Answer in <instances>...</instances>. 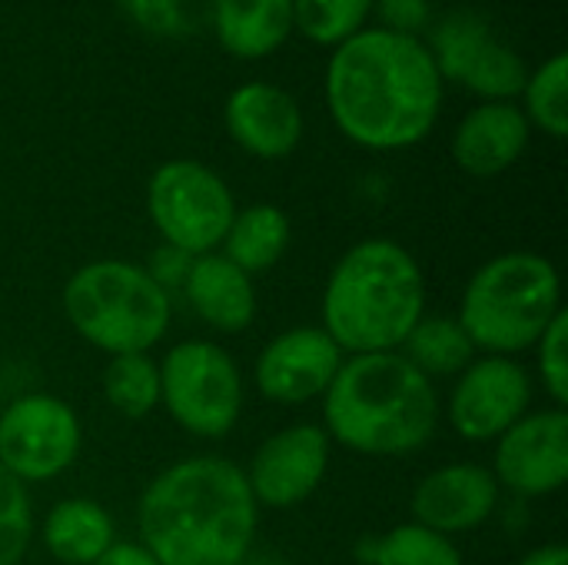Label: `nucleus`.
I'll use <instances>...</instances> for the list:
<instances>
[{
    "label": "nucleus",
    "mask_w": 568,
    "mask_h": 565,
    "mask_svg": "<svg viewBox=\"0 0 568 565\" xmlns=\"http://www.w3.org/2000/svg\"><path fill=\"white\" fill-rule=\"evenodd\" d=\"M326 103L356 147L406 150L429 137L443 110V77L423 40L363 27L333 47Z\"/></svg>",
    "instance_id": "obj_1"
},
{
    "label": "nucleus",
    "mask_w": 568,
    "mask_h": 565,
    "mask_svg": "<svg viewBox=\"0 0 568 565\" xmlns=\"http://www.w3.org/2000/svg\"><path fill=\"white\" fill-rule=\"evenodd\" d=\"M140 546L160 565H243L256 536L246 473L220 456L163 470L140 496Z\"/></svg>",
    "instance_id": "obj_2"
},
{
    "label": "nucleus",
    "mask_w": 568,
    "mask_h": 565,
    "mask_svg": "<svg viewBox=\"0 0 568 565\" xmlns=\"http://www.w3.org/2000/svg\"><path fill=\"white\" fill-rule=\"evenodd\" d=\"M326 436L363 456H409L439 426V396L403 353H363L323 393Z\"/></svg>",
    "instance_id": "obj_3"
},
{
    "label": "nucleus",
    "mask_w": 568,
    "mask_h": 565,
    "mask_svg": "<svg viewBox=\"0 0 568 565\" xmlns=\"http://www.w3.org/2000/svg\"><path fill=\"white\" fill-rule=\"evenodd\" d=\"M426 316V280L396 240H363L343 253L323 290V330L353 356L396 353Z\"/></svg>",
    "instance_id": "obj_4"
},
{
    "label": "nucleus",
    "mask_w": 568,
    "mask_h": 565,
    "mask_svg": "<svg viewBox=\"0 0 568 565\" xmlns=\"http://www.w3.org/2000/svg\"><path fill=\"white\" fill-rule=\"evenodd\" d=\"M559 313L562 290L552 260L516 250L473 273L456 320L476 350H486L489 356H519L542 340Z\"/></svg>",
    "instance_id": "obj_5"
},
{
    "label": "nucleus",
    "mask_w": 568,
    "mask_h": 565,
    "mask_svg": "<svg viewBox=\"0 0 568 565\" xmlns=\"http://www.w3.org/2000/svg\"><path fill=\"white\" fill-rule=\"evenodd\" d=\"M70 326L110 356L153 350L170 326V293L150 270L126 260H93L63 290Z\"/></svg>",
    "instance_id": "obj_6"
},
{
    "label": "nucleus",
    "mask_w": 568,
    "mask_h": 565,
    "mask_svg": "<svg viewBox=\"0 0 568 565\" xmlns=\"http://www.w3.org/2000/svg\"><path fill=\"white\" fill-rule=\"evenodd\" d=\"M160 403L186 433L223 440L243 413L236 360L210 340L176 343L160 363Z\"/></svg>",
    "instance_id": "obj_7"
},
{
    "label": "nucleus",
    "mask_w": 568,
    "mask_h": 565,
    "mask_svg": "<svg viewBox=\"0 0 568 565\" xmlns=\"http://www.w3.org/2000/svg\"><path fill=\"white\" fill-rule=\"evenodd\" d=\"M146 210L166 246L190 256L213 253L236 216L223 176L196 160H170L156 167L146 186Z\"/></svg>",
    "instance_id": "obj_8"
},
{
    "label": "nucleus",
    "mask_w": 568,
    "mask_h": 565,
    "mask_svg": "<svg viewBox=\"0 0 568 565\" xmlns=\"http://www.w3.org/2000/svg\"><path fill=\"white\" fill-rule=\"evenodd\" d=\"M77 453L80 420L63 400L30 393L0 413V466L23 486L57 480L73 466Z\"/></svg>",
    "instance_id": "obj_9"
},
{
    "label": "nucleus",
    "mask_w": 568,
    "mask_h": 565,
    "mask_svg": "<svg viewBox=\"0 0 568 565\" xmlns=\"http://www.w3.org/2000/svg\"><path fill=\"white\" fill-rule=\"evenodd\" d=\"M436 70L443 80H456L476 97L489 100H513L526 87V60L503 43L493 27L476 13H449L433 30L429 47Z\"/></svg>",
    "instance_id": "obj_10"
},
{
    "label": "nucleus",
    "mask_w": 568,
    "mask_h": 565,
    "mask_svg": "<svg viewBox=\"0 0 568 565\" xmlns=\"http://www.w3.org/2000/svg\"><path fill=\"white\" fill-rule=\"evenodd\" d=\"M532 403V380L523 363L513 356H483L473 360L453 396H449V423L469 443L499 440L509 426H516Z\"/></svg>",
    "instance_id": "obj_11"
},
{
    "label": "nucleus",
    "mask_w": 568,
    "mask_h": 565,
    "mask_svg": "<svg viewBox=\"0 0 568 565\" xmlns=\"http://www.w3.org/2000/svg\"><path fill=\"white\" fill-rule=\"evenodd\" d=\"M329 470V436L313 423H296L273 433L250 463L246 483L256 503L293 509L310 500Z\"/></svg>",
    "instance_id": "obj_12"
},
{
    "label": "nucleus",
    "mask_w": 568,
    "mask_h": 565,
    "mask_svg": "<svg viewBox=\"0 0 568 565\" xmlns=\"http://www.w3.org/2000/svg\"><path fill=\"white\" fill-rule=\"evenodd\" d=\"M343 366V350L323 326H296L270 340L256 360V390L280 406H303L320 400Z\"/></svg>",
    "instance_id": "obj_13"
},
{
    "label": "nucleus",
    "mask_w": 568,
    "mask_h": 565,
    "mask_svg": "<svg viewBox=\"0 0 568 565\" xmlns=\"http://www.w3.org/2000/svg\"><path fill=\"white\" fill-rule=\"evenodd\" d=\"M496 483L519 496L559 493L568 480V416L566 410L526 413L499 436Z\"/></svg>",
    "instance_id": "obj_14"
},
{
    "label": "nucleus",
    "mask_w": 568,
    "mask_h": 565,
    "mask_svg": "<svg viewBox=\"0 0 568 565\" xmlns=\"http://www.w3.org/2000/svg\"><path fill=\"white\" fill-rule=\"evenodd\" d=\"M499 503V483L486 466L453 463L429 473L413 493V516L419 526L456 536L483 526Z\"/></svg>",
    "instance_id": "obj_15"
},
{
    "label": "nucleus",
    "mask_w": 568,
    "mask_h": 565,
    "mask_svg": "<svg viewBox=\"0 0 568 565\" xmlns=\"http://www.w3.org/2000/svg\"><path fill=\"white\" fill-rule=\"evenodd\" d=\"M223 120L230 137L260 160L290 157L303 140V110L296 97L266 80L236 87L226 100Z\"/></svg>",
    "instance_id": "obj_16"
},
{
    "label": "nucleus",
    "mask_w": 568,
    "mask_h": 565,
    "mask_svg": "<svg viewBox=\"0 0 568 565\" xmlns=\"http://www.w3.org/2000/svg\"><path fill=\"white\" fill-rule=\"evenodd\" d=\"M529 120L513 100L473 107L453 133V160L469 176L506 173L529 147Z\"/></svg>",
    "instance_id": "obj_17"
},
{
    "label": "nucleus",
    "mask_w": 568,
    "mask_h": 565,
    "mask_svg": "<svg viewBox=\"0 0 568 565\" xmlns=\"http://www.w3.org/2000/svg\"><path fill=\"white\" fill-rule=\"evenodd\" d=\"M183 290L196 316L216 333H243L256 316L253 276H246L223 253L193 256Z\"/></svg>",
    "instance_id": "obj_18"
},
{
    "label": "nucleus",
    "mask_w": 568,
    "mask_h": 565,
    "mask_svg": "<svg viewBox=\"0 0 568 565\" xmlns=\"http://www.w3.org/2000/svg\"><path fill=\"white\" fill-rule=\"evenodd\" d=\"M213 23L226 53L260 60L293 33V0H216Z\"/></svg>",
    "instance_id": "obj_19"
},
{
    "label": "nucleus",
    "mask_w": 568,
    "mask_h": 565,
    "mask_svg": "<svg viewBox=\"0 0 568 565\" xmlns=\"http://www.w3.org/2000/svg\"><path fill=\"white\" fill-rule=\"evenodd\" d=\"M113 543V519L93 500H63L43 519V546L57 563L93 565Z\"/></svg>",
    "instance_id": "obj_20"
},
{
    "label": "nucleus",
    "mask_w": 568,
    "mask_h": 565,
    "mask_svg": "<svg viewBox=\"0 0 568 565\" xmlns=\"http://www.w3.org/2000/svg\"><path fill=\"white\" fill-rule=\"evenodd\" d=\"M223 246H226L223 256L236 263L246 276L266 273L283 260L290 246V220L273 203H253L246 210H236L223 236Z\"/></svg>",
    "instance_id": "obj_21"
},
{
    "label": "nucleus",
    "mask_w": 568,
    "mask_h": 565,
    "mask_svg": "<svg viewBox=\"0 0 568 565\" xmlns=\"http://www.w3.org/2000/svg\"><path fill=\"white\" fill-rule=\"evenodd\" d=\"M406 360L423 376H456L476 360V346L456 316H423L406 336Z\"/></svg>",
    "instance_id": "obj_22"
},
{
    "label": "nucleus",
    "mask_w": 568,
    "mask_h": 565,
    "mask_svg": "<svg viewBox=\"0 0 568 565\" xmlns=\"http://www.w3.org/2000/svg\"><path fill=\"white\" fill-rule=\"evenodd\" d=\"M103 393L116 413L130 420L150 416L160 406V366L146 353L110 356L103 373Z\"/></svg>",
    "instance_id": "obj_23"
},
{
    "label": "nucleus",
    "mask_w": 568,
    "mask_h": 565,
    "mask_svg": "<svg viewBox=\"0 0 568 565\" xmlns=\"http://www.w3.org/2000/svg\"><path fill=\"white\" fill-rule=\"evenodd\" d=\"M526 97V120L529 127L536 123L542 133L562 140L568 133V57L556 53L549 57L539 70L526 77L523 87Z\"/></svg>",
    "instance_id": "obj_24"
},
{
    "label": "nucleus",
    "mask_w": 568,
    "mask_h": 565,
    "mask_svg": "<svg viewBox=\"0 0 568 565\" xmlns=\"http://www.w3.org/2000/svg\"><path fill=\"white\" fill-rule=\"evenodd\" d=\"M376 0H293V27L316 47H339L366 27Z\"/></svg>",
    "instance_id": "obj_25"
},
{
    "label": "nucleus",
    "mask_w": 568,
    "mask_h": 565,
    "mask_svg": "<svg viewBox=\"0 0 568 565\" xmlns=\"http://www.w3.org/2000/svg\"><path fill=\"white\" fill-rule=\"evenodd\" d=\"M373 565H466L463 553L449 543V536H439L419 523H403L393 533H386L376 546Z\"/></svg>",
    "instance_id": "obj_26"
},
{
    "label": "nucleus",
    "mask_w": 568,
    "mask_h": 565,
    "mask_svg": "<svg viewBox=\"0 0 568 565\" xmlns=\"http://www.w3.org/2000/svg\"><path fill=\"white\" fill-rule=\"evenodd\" d=\"M33 536V509L27 486L0 466V565H17Z\"/></svg>",
    "instance_id": "obj_27"
},
{
    "label": "nucleus",
    "mask_w": 568,
    "mask_h": 565,
    "mask_svg": "<svg viewBox=\"0 0 568 565\" xmlns=\"http://www.w3.org/2000/svg\"><path fill=\"white\" fill-rule=\"evenodd\" d=\"M539 350V373H542V386L552 396L556 410H566L568 403V313L562 310L549 330L542 333V340L536 343Z\"/></svg>",
    "instance_id": "obj_28"
},
{
    "label": "nucleus",
    "mask_w": 568,
    "mask_h": 565,
    "mask_svg": "<svg viewBox=\"0 0 568 565\" xmlns=\"http://www.w3.org/2000/svg\"><path fill=\"white\" fill-rule=\"evenodd\" d=\"M379 13L386 20V30L416 37V30L429 17V0H379Z\"/></svg>",
    "instance_id": "obj_29"
},
{
    "label": "nucleus",
    "mask_w": 568,
    "mask_h": 565,
    "mask_svg": "<svg viewBox=\"0 0 568 565\" xmlns=\"http://www.w3.org/2000/svg\"><path fill=\"white\" fill-rule=\"evenodd\" d=\"M93 565H160L140 543H113Z\"/></svg>",
    "instance_id": "obj_30"
},
{
    "label": "nucleus",
    "mask_w": 568,
    "mask_h": 565,
    "mask_svg": "<svg viewBox=\"0 0 568 565\" xmlns=\"http://www.w3.org/2000/svg\"><path fill=\"white\" fill-rule=\"evenodd\" d=\"M519 565H568V549L566 546H539L526 553Z\"/></svg>",
    "instance_id": "obj_31"
}]
</instances>
